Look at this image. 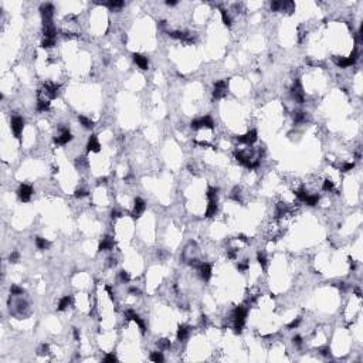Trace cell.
I'll return each instance as SVG.
<instances>
[{
    "label": "cell",
    "instance_id": "obj_1",
    "mask_svg": "<svg viewBox=\"0 0 363 363\" xmlns=\"http://www.w3.org/2000/svg\"><path fill=\"white\" fill-rule=\"evenodd\" d=\"M246 316H247V309L244 306H237L234 311H233V319H234V332L235 333H241L244 322H246Z\"/></svg>",
    "mask_w": 363,
    "mask_h": 363
},
{
    "label": "cell",
    "instance_id": "obj_2",
    "mask_svg": "<svg viewBox=\"0 0 363 363\" xmlns=\"http://www.w3.org/2000/svg\"><path fill=\"white\" fill-rule=\"evenodd\" d=\"M356 60H357V51L356 50H353L349 57H335L333 58V61L336 63V65L340 68H346V67H349V65H353L356 63Z\"/></svg>",
    "mask_w": 363,
    "mask_h": 363
},
{
    "label": "cell",
    "instance_id": "obj_3",
    "mask_svg": "<svg viewBox=\"0 0 363 363\" xmlns=\"http://www.w3.org/2000/svg\"><path fill=\"white\" fill-rule=\"evenodd\" d=\"M193 129H200V128H208V129H213L214 128V122L210 116H203L200 119H193L192 124H190Z\"/></svg>",
    "mask_w": 363,
    "mask_h": 363
},
{
    "label": "cell",
    "instance_id": "obj_4",
    "mask_svg": "<svg viewBox=\"0 0 363 363\" xmlns=\"http://www.w3.org/2000/svg\"><path fill=\"white\" fill-rule=\"evenodd\" d=\"M227 87H229V81H227V80L217 81V82L214 84L213 97H214L216 99H220V98H223L225 94H227Z\"/></svg>",
    "mask_w": 363,
    "mask_h": 363
},
{
    "label": "cell",
    "instance_id": "obj_5",
    "mask_svg": "<svg viewBox=\"0 0 363 363\" xmlns=\"http://www.w3.org/2000/svg\"><path fill=\"white\" fill-rule=\"evenodd\" d=\"M40 11H41V16H43L44 26H51V19H53V14H54L53 4H43L40 7Z\"/></svg>",
    "mask_w": 363,
    "mask_h": 363
},
{
    "label": "cell",
    "instance_id": "obj_6",
    "mask_svg": "<svg viewBox=\"0 0 363 363\" xmlns=\"http://www.w3.org/2000/svg\"><path fill=\"white\" fill-rule=\"evenodd\" d=\"M291 95H292V98L296 102H299V104L304 102V91H302V85H301L299 80H296L294 82L292 88H291Z\"/></svg>",
    "mask_w": 363,
    "mask_h": 363
},
{
    "label": "cell",
    "instance_id": "obj_7",
    "mask_svg": "<svg viewBox=\"0 0 363 363\" xmlns=\"http://www.w3.org/2000/svg\"><path fill=\"white\" fill-rule=\"evenodd\" d=\"M23 126H24L23 118L14 116L13 119H11V131H13L14 136H16L17 139H20V135H21V132H23Z\"/></svg>",
    "mask_w": 363,
    "mask_h": 363
},
{
    "label": "cell",
    "instance_id": "obj_8",
    "mask_svg": "<svg viewBox=\"0 0 363 363\" xmlns=\"http://www.w3.org/2000/svg\"><path fill=\"white\" fill-rule=\"evenodd\" d=\"M17 195H19V199H20L21 202L27 203L31 199L33 189H31V186H28V185H21L20 187H19V190H17Z\"/></svg>",
    "mask_w": 363,
    "mask_h": 363
},
{
    "label": "cell",
    "instance_id": "obj_9",
    "mask_svg": "<svg viewBox=\"0 0 363 363\" xmlns=\"http://www.w3.org/2000/svg\"><path fill=\"white\" fill-rule=\"evenodd\" d=\"M257 131L256 129H252V131L247 132L246 135H240V136H237V142H240V143H247V145H251L254 143V142L257 141Z\"/></svg>",
    "mask_w": 363,
    "mask_h": 363
},
{
    "label": "cell",
    "instance_id": "obj_10",
    "mask_svg": "<svg viewBox=\"0 0 363 363\" xmlns=\"http://www.w3.org/2000/svg\"><path fill=\"white\" fill-rule=\"evenodd\" d=\"M145 208H146L145 202L142 200L141 197H136L135 199V206H133V212H132V217H133V219L141 217V214L145 212Z\"/></svg>",
    "mask_w": 363,
    "mask_h": 363
},
{
    "label": "cell",
    "instance_id": "obj_11",
    "mask_svg": "<svg viewBox=\"0 0 363 363\" xmlns=\"http://www.w3.org/2000/svg\"><path fill=\"white\" fill-rule=\"evenodd\" d=\"M126 319H128V321H131V319H132V321H135V322L138 323L139 328H141V332H142V333L146 332V326H145V322L141 319V316H139L138 313H135L132 309L126 311Z\"/></svg>",
    "mask_w": 363,
    "mask_h": 363
},
{
    "label": "cell",
    "instance_id": "obj_12",
    "mask_svg": "<svg viewBox=\"0 0 363 363\" xmlns=\"http://www.w3.org/2000/svg\"><path fill=\"white\" fill-rule=\"evenodd\" d=\"M132 58H133L135 64L138 65L141 70H148L149 61H148V58L145 57V55H142V54H138V53H133V54H132Z\"/></svg>",
    "mask_w": 363,
    "mask_h": 363
},
{
    "label": "cell",
    "instance_id": "obj_13",
    "mask_svg": "<svg viewBox=\"0 0 363 363\" xmlns=\"http://www.w3.org/2000/svg\"><path fill=\"white\" fill-rule=\"evenodd\" d=\"M71 139H72L71 132L68 131V129H65V128H61V135L60 136H57V138H54V142L58 143V145H65V143H68Z\"/></svg>",
    "mask_w": 363,
    "mask_h": 363
},
{
    "label": "cell",
    "instance_id": "obj_14",
    "mask_svg": "<svg viewBox=\"0 0 363 363\" xmlns=\"http://www.w3.org/2000/svg\"><path fill=\"white\" fill-rule=\"evenodd\" d=\"M199 272H200V277H202L204 281H208L210 277H212V265L204 262V264H200L199 265Z\"/></svg>",
    "mask_w": 363,
    "mask_h": 363
},
{
    "label": "cell",
    "instance_id": "obj_15",
    "mask_svg": "<svg viewBox=\"0 0 363 363\" xmlns=\"http://www.w3.org/2000/svg\"><path fill=\"white\" fill-rule=\"evenodd\" d=\"M87 151L88 152H99L101 151V145L98 142L97 135H91L90 141H88V143H87Z\"/></svg>",
    "mask_w": 363,
    "mask_h": 363
},
{
    "label": "cell",
    "instance_id": "obj_16",
    "mask_svg": "<svg viewBox=\"0 0 363 363\" xmlns=\"http://www.w3.org/2000/svg\"><path fill=\"white\" fill-rule=\"evenodd\" d=\"M44 88H46V92L50 95V98H57L58 91H60V85L58 84L47 82V84H44Z\"/></svg>",
    "mask_w": 363,
    "mask_h": 363
},
{
    "label": "cell",
    "instance_id": "obj_17",
    "mask_svg": "<svg viewBox=\"0 0 363 363\" xmlns=\"http://www.w3.org/2000/svg\"><path fill=\"white\" fill-rule=\"evenodd\" d=\"M216 213H217V199H212V200H208V206L204 216L206 217H213Z\"/></svg>",
    "mask_w": 363,
    "mask_h": 363
},
{
    "label": "cell",
    "instance_id": "obj_18",
    "mask_svg": "<svg viewBox=\"0 0 363 363\" xmlns=\"http://www.w3.org/2000/svg\"><path fill=\"white\" fill-rule=\"evenodd\" d=\"M112 247H114V238L109 237V235H107V237L99 243V251H102V250H111Z\"/></svg>",
    "mask_w": 363,
    "mask_h": 363
},
{
    "label": "cell",
    "instance_id": "obj_19",
    "mask_svg": "<svg viewBox=\"0 0 363 363\" xmlns=\"http://www.w3.org/2000/svg\"><path fill=\"white\" fill-rule=\"evenodd\" d=\"M71 302H72V298L68 295L64 296V298H61L60 302H58V311H65L68 306L71 305Z\"/></svg>",
    "mask_w": 363,
    "mask_h": 363
},
{
    "label": "cell",
    "instance_id": "obj_20",
    "mask_svg": "<svg viewBox=\"0 0 363 363\" xmlns=\"http://www.w3.org/2000/svg\"><path fill=\"white\" fill-rule=\"evenodd\" d=\"M189 326H186V325H182V326H179V329H177V339L179 340H185L186 338L189 336Z\"/></svg>",
    "mask_w": 363,
    "mask_h": 363
},
{
    "label": "cell",
    "instance_id": "obj_21",
    "mask_svg": "<svg viewBox=\"0 0 363 363\" xmlns=\"http://www.w3.org/2000/svg\"><path fill=\"white\" fill-rule=\"evenodd\" d=\"M55 34H57V30L54 28V26L51 24V26H46V28H44V36H46V38H55Z\"/></svg>",
    "mask_w": 363,
    "mask_h": 363
},
{
    "label": "cell",
    "instance_id": "obj_22",
    "mask_svg": "<svg viewBox=\"0 0 363 363\" xmlns=\"http://www.w3.org/2000/svg\"><path fill=\"white\" fill-rule=\"evenodd\" d=\"M294 9H295V4H294V2H289V0L281 2V10L288 11V13H292Z\"/></svg>",
    "mask_w": 363,
    "mask_h": 363
},
{
    "label": "cell",
    "instance_id": "obj_23",
    "mask_svg": "<svg viewBox=\"0 0 363 363\" xmlns=\"http://www.w3.org/2000/svg\"><path fill=\"white\" fill-rule=\"evenodd\" d=\"M78 121L82 124V126H84L85 129H92V128H94V121L88 119L87 116H80V118H78Z\"/></svg>",
    "mask_w": 363,
    "mask_h": 363
},
{
    "label": "cell",
    "instance_id": "obj_24",
    "mask_svg": "<svg viewBox=\"0 0 363 363\" xmlns=\"http://www.w3.org/2000/svg\"><path fill=\"white\" fill-rule=\"evenodd\" d=\"M36 246H37L38 250H46L50 244H48V241L46 238H43V237H36Z\"/></svg>",
    "mask_w": 363,
    "mask_h": 363
},
{
    "label": "cell",
    "instance_id": "obj_25",
    "mask_svg": "<svg viewBox=\"0 0 363 363\" xmlns=\"http://www.w3.org/2000/svg\"><path fill=\"white\" fill-rule=\"evenodd\" d=\"M104 4L108 6L109 9H119V7L124 6V2H121V0H109V2H107Z\"/></svg>",
    "mask_w": 363,
    "mask_h": 363
},
{
    "label": "cell",
    "instance_id": "obj_26",
    "mask_svg": "<svg viewBox=\"0 0 363 363\" xmlns=\"http://www.w3.org/2000/svg\"><path fill=\"white\" fill-rule=\"evenodd\" d=\"M318 202H319V196L318 195H312V196H308V197L305 199V203L308 206H316L318 204Z\"/></svg>",
    "mask_w": 363,
    "mask_h": 363
},
{
    "label": "cell",
    "instance_id": "obj_27",
    "mask_svg": "<svg viewBox=\"0 0 363 363\" xmlns=\"http://www.w3.org/2000/svg\"><path fill=\"white\" fill-rule=\"evenodd\" d=\"M50 109V102L48 101H44V99H40L37 102V111H48Z\"/></svg>",
    "mask_w": 363,
    "mask_h": 363
},
{
    "label": "cell",
    "instance_id": "obj_28",
    "mask_svg": "<svg viewBox=\"0 0 363 363\" xmlns=\"http://www.w3.org/2000/svg\"><path fill=\"white\" fill-rule=\"evenodd\" d=\"M151 360L152 362H156V363H160V362L165 360V357H163L162 352H152L151 353Z\"/></svg>",
    "mask_w": 363,
    "mask_h": 363
},
{
    "label": "cell",
    "instance_id": "obj_29",
    "mask_svg": "<svg viewBox=\"0 0 363 363\" xmlns=\"http://www.w3.org/2000/svg\"><path fill=\"white\" fill-rule=\"evenodd\" d=\"M257 261H258V264L262 267V268H265L267 267V257L264 252H257Z\"/></svg>",
    "mask_w": 363,
    "mask_h": 363
},
{
    "label": "cell",
    "instance_id": "obj_30",
    "mask_svg": "<svg viewBox=\"0 0 363 363\" xmlns=\"http://www.w3.org/2000/svg\"><path fill=\"white\" fill-rule=\"evenodd\" d=\"M54 46H55V40H53V38H44L41 41V47L43 48H51Z\"/></svg>",
    "mask_w": 363,
    "mask_h": 363
},
{
    "label": "cell",
    "instance_id": "obj_31",
    "mask_svg": "<svg viewBox=\"0 0 363 363\" xmlns=\"http://www.w3.org/2000/svg\"><path fill=\"white\" fill-rule=\"evenodd\" d=\"M220 11H221V19H223V23H224L227 27H230V26H231V17H230L229 14H227V11H225V10H223V9H221V10H220Z\"/></svg>",
    "mask_w": 363,
    "mask_h": 363
},
{
    "label": "cell",
    "instance_id": "obj_32",
    "mask_svg": "<svg viewBox=\"0 0 363 363\" xmlns=\"http://www.w3.org/2000/svg\"><path fill=\"white\" fill-rule=\"evenodd\" d=\"M217 193H219V189L217 187H210L207 190V199L212 200V199H217Z\"/></svg>",
    "mask_w": 363,
    "mask_h": 363
},
{
    "label": "cell",
    "instance_id": "obj_33",
    "mask_svg": "<svg viewBox=\"0 0 363 363\" xmlns=\"http://www.w3.org/2000/svg\"><path fill=\"white\" fill-rule=\"evenodd\" d=\"M295 195H296V197H298L299 200H301V202H305V199L308 197V196H309V195H308V192L305 190V189H299V190L295 193Z\"/></svg>",
    "mask_w": 363,
    "mask_h": 363
},
{
    "label": "cell",
    "instance_id": "obj_34",
    "mask_svg": "<svg viewBox=\"0 0 363 363\" xmlns=\"http://www.w3.org/2000/svg\"><path fill=\"white\" fill-rule=\"evenodd\" d=\"M286 213V206L284 204V203H279L278 207H277V217H281V216H284Z\"/></svg>",
    "mask_w": 363,
    "mask_h": 363
},
{
    "label": "cell",
    "instance_id": "obj_35",
    "mask_svg": "<svg viewBox=\"0 0 363 363\" xmlns=\"http://www.w3.org/2000/svg\"><path fill=\"white\" fill-rule=\"evenodd\" d=\"M294 119H295V122H302L304 119H305V112H302V111L294 112Z\"/></svg>",
    "mask_w": 363,
    "mask_h": 363
},
{
    "label": "cell",
    "instance_id": "obj_36",
    "mask_svg": "<svg viewBox=\"0 0 363 363\" xmlns=\"http://www.w3.org/2000/svg\"><path fill=\"white\" fill-rule=\"evenodd\" d=\"M158 346L160 348V349H169V348H170V340L169 339H160L158 342Z\"/></svg>",
    "mask_w": 363,
    "mask_h": 363
},
{
    "label": "cell",
    "instance_id": "obj_37",
    "mask_svg": "<svg viewBox=\"0 0 363 363\" xmlns=\"http://www.w3.org/2000/svg\"><path fill=\"white\" fill-rule=\"evenodd\" d=\"M241 190H240V187H234L233 189V195H231V197L234 199L235 202H238V200H241Z\"/></svg>",
    "mask_w": 363,
    "mask_h": 363
},
{
    "label": "cell",
    "instance_id": "obj_38",
    "mask_svg": "<svg viewBox=\"0 0 363 363\" xmlns=\"http://www.w3.org/2000/svg\"><path fill=\"white\" fill-rule=\"evenodd\" d=\"M322 189H323V190H326V192H328V190H332V189H333V182L329 180V179H326V180L323 182Z\"/></svg>",
    "mask_w": 363,
    "mask_h": 363
},
{
    "label": "cell",
    "instance_id": "obj_39",
    "mask_svg": "<svg viewBox=\"0 0 363 363\" xmlns=\"http://www.w3.org/2000/svg\"><path fill=\"white\" fill-rule=\"evenodd\" d=\"M271 10L272 11H279L281 10V2H272L271 3Z\"/></svg>",
    "mask_w": 363,
    "mask_h": 363
},
{
    "label": "cell",
    "instance_id": "obj_40",
    "mask_svg": "<svg viewBox=\"0 0 363 363\" xmlns=\"http://www.w3.org/2000/svg\"><path fill=\"white\" fill-rule=\"evenodd\" d=\"M237 268H238L240 271H246V269L248 268V261H247V260H244V262H240V264H237Z\"/></svg>",
    "mask_w": 363,
    "mask_h": 363
},
{
    "label": "cell",
    "instance_id": "obj_41",
    "mask_svg": "<svg viewBox=\"0 0 363 363\" xmlns=\"http://www.w3.org/2000/svg\"><path fill=\"white\" fill-rule=\"evenodd\" d=\"M299 323H301V318H296V319H294L291 323H288V329H294V328H296Z\"/></svg>",
    "mask_w": 363,
    "mask_h": 363
},
{
    "label": "cell",
    "instance_id": "obj_42",
    "mask_svg": "<svg viewBox=\"0 0 363 363\" xmlns=\"http://www.w3.org/2000/svg\"><path fill=\"white\" fill-rule=\"evenodd\" d=\"M119 277H121V279H122V281H126V282H128L129 279H131V277H129V274H128V272H126V271H125V269H122V271H121V274H119Z\"/></svg>",
    "mask_w": 363,
    "mask_h": 363
},
{
    "label": "cell",
    "instance_id": "obj_43",
    "mask_svg": "<svg viewBox=\"0 0 363 363\" xmlns=\"http://www.w3.org/2000/svg\"><path fill=\"white\" fill-rule=\"evenodd\" d=\"M19 257H20V256H19V252L13 251L10 254V257H9V260H10V262H17V261H19Z\"/></svg>",
    "mask_w": 363,
    "mask_h": 363
},
{
    "label": "cell",
    "instance_id": "obj_44",
    "mask_svg": "<svg viewBox=\"0 0 363 363\" xmlns=\"http://www.w3.org/2000/svg\"><path fill=\"white\" fill-rule=\"evenodd\" d=\"M10 291H11V294H16V295H19V294H23V288H20V286H17V285L11 286Z\"/></svg>",
    "mask_w": 363,
    "mask_h": 363
},
{
    "label": "cell",
    "instance_id": "obj_45",
    "mask_svg": "<svg viewBox=\"0 0 363 363\" xmlns=\"http://www.w3.org/2000/svg\"><path fill=\"white\" fill-rule=\"evenodd\" d=\"M353 168H355V163H353V162H350V163H345L343 168H342V172H349V170H352Z\"/></svg>",
    "mask_w": 363,
    "mask_h": 363
},
{
    "label": "cell",
    "instance_id": "obj_46",
    "mask_svg": "<svg viewBox=\"0 0 363 363\" xmlns=\"http://www.w3.org/2000/svg\"><path fill=\"white\" fill-rule=\"evenodd\" d=\"M87 195H88V193L85 192V190H75V193H74V196H75V197H77V199L85 197V196H87Z\"/></svg>",
    "mask_w": 363,
    "mask_h": 363
},
{
    "label": "cell",
    "instance_id": "obj_47",
    "mask_svg": "<svg viewBox=\"0 0 363 363\" xmlns=\"http://www.w3.org/2000/svg\"><path fill=\"white\" fill-rule=\"evenodd\" d=\"M292 342H294V345H296V346H301V345H302V338L301 336H294Z\"/></svg>",
    "mask_w": 363,
    "mask_h": 363
},
{
    "label": "cell",
    "instance_id": "obj_48",
    "mask_svg": "<svg viewBox=\"0 0 363 363\" xmlns=\"http://www.w3.org/2000/svg\"><path fill=\"white\" fill-rule=\"evenodd\" d=\"M104 360H105V362H116L118 359H116V356H115V355H107V356L104 357Z\"/></svg>",
    "mask_w": 363,
    "mask_h": 363
},
{
    "label": "cell",
    "instance_id": "obj_49",
    "mask_svg": "<svg viewBox=\"0 0 363 363\" xmlns=\"http://www.w3.org/2000/svg\"><path fill=\"white\" fill-rule=\"evenodd\" d=\"M321 353H322L323 356H328V355H329V353H330V349H329V348H328V346H325V348H321Z\"/></svg>",
    "mask_w": 363,
    "mask_h": 363
},
{
    "label": "cell",
    "instance_id": "obj_50",
    "mask_svg": "<svg viewBox=\"0 0 363 363\" xmlns=\"http://www.w3.org/2000/svg\"><path fill=\"white\" fill-rule=\"evenodd\" d=\"M235 254H237V250H235V248H231V250L229 251V254H227V256H229L230 258H234Z\"/></svg>",
    "mask_w": 363,
    "mask_h": 363
},
{
    "label": "cell",
    "instance_id": "obj_51",
    "mask_svg": "<svg viewBox=\"0 0 363 363\" xmlns=\"http://www.w3.org/2000/svg\"><path fill=\"white\" fill-rule=\"evenodd\" d=\"M105 289H107V292H108V295H109V298L114 299V292H112L111 286H105Z\"/></svg>",
    "mask_w": 363,
    "mask_h": 363
},
{
    "label": "cell",
    "instance_id": "obj_52",
    "mask_svg": "<svg viewBox=\"0 0 363 363\" xmlns=\"http://www.w3.org/2000/svg\"><path fill=\"white\" fill-rule=\"evenodd\" d=\"M119 214H121V213L116 212V210H112V212H111V217H112V219H118V217H119Z\"/></svg>",
    "mask_w": 363,
    "mask_h": 363
},
{
    "label": "cell",
    "instance_id": "obj_53",
    "mask_svg": "<svg viewBox=\"0 0 363 363\" xmlns=\"http://www.w3.org/2000/svg\"><path fill=\"white\" fill-rule=\"evenodd\" d=\"M47 350H48V346H47V345H43V346H41V352H40V355H44V353H47Z\"/></svg>",
    "mask_w": 363,
    "mask_h": 363
},
{
    "label": "cell",
    "instance_id": "obj_54",
    "mask_svg": "<svg viewBox=\"0 0 363 363\" xmlns=\"http://www.w3.org/2000/svg\"><path fill=\"white\" fill-rule=\"evenodd\" d=\"M74 338L77 340H80V330H78L77 328H74Z\"/></svg>",
    "mask_w": 363,
    "mask_h": 363
},
{
    "label": "cell",
    "instance_id": "obj_55",
    "mask_svg": "<svg viewBox=\"0 0 363 363\" xmlns=\"http://www.w3.org/2000/svg\"><path fill=\"white\" fill-rule=\"evenodd\" d=\"M166 4H168V6H176V4H177V2H176V0H168V2H166Z\"/></svg>",
    "mask_w": 363,
    "mask_h": 363
},
{
    "label": "cell",
    "instance_id": "obj_56",
    "mask_svg": "<svg viewBox=\"0 0 363 363\" xmlns=\"http://www.w3.org/2000/svg\"><path fill=\"white\" fill-rule=\"evenodd\" d=\"M108 261H109V265H115V264H116V260L115 258H109Z\"/></svg>",
    "mask_w": 363,
    "mask_h": 363
},
{
    "label": "cell",
    "instance_id": "obj_57",
    "mask_svg": "<svg viewBox=\"0 0 363 363\" xmlns=\"http://www.w3.org/2000/svg\"><path fill=\"white\" fill-rule=\"evenodd\" d=\"M238 238L241 240V241H247V238H246V235H243V234H240L238 235Z\"/></svg>",
    "mask_w": 363,
    "mask_h": 363
},
{
    "label": "cell",
    "instance_id": "obj_58",
    "mask_svg": "<svg viewBox=\"0 0 363 363\" xmlns=\"http://www.w3.org/2000/svg\"><path fill=\"white\" fill-rule=\"evenodd\" d=\"M131 292H133V294H141V292H139V289H136V288H131Z\"/></svg>",
    "mask_w": 363,
    "mask_h": 363
},
{
    "label": "cell",
    "instance_id": "obj_59",
    "mask_svg": "<svg viewBox=\"0 0 363 363\" xmlns=\"http://www.w3.org/2000/svg\"><path fill=\"white\" fill-rule=\"evenodd\" d=\"M356 295L359 296V298H360V296H362V295H360V291H359V289H356Z\"/></svg>",
    "mask_w": 363,
    "mask_h": 363
}]
</instances>
